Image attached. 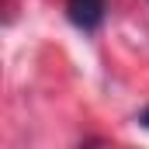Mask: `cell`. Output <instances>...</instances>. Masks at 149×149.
I'll list each match as a JSON object with an SVG mask.
<instances>
[{
  "instance_id": "obj_2",
  "label": "cell",
  "mask_w": 149,
  "mask_h": 149,
  "mask_svg": "<svg viewBox=\"0 0 149 149\" xmlns=\"http://www.w3.org/2000/svg\"><path fill=\"white\" fill-rule=\"evenodd\" d=\"M139 125H142V128H149V108H146L142 114H139Z\"/></svg>"
},
{
  "instance_id": "obj_1",
  "label": "cell",
  "mask_w": 149,
  "mask_h": 149,
  "mask_svg": "<svg viewBox=\"0 0 149 149\" xmlns=\"http://www.w3.org/2000/svg\"><path fill=\"white\" fill-rule=\"evenodd\" d=\"M108 0H66V17L80 31H97L104 24Z\"/></svg>"
}]
</instances>
